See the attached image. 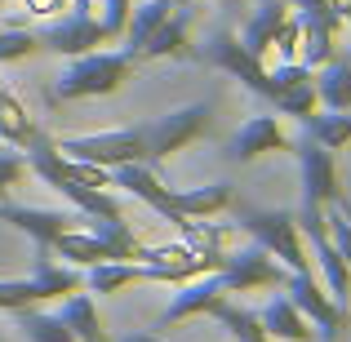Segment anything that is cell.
I'll list each match as a JSON object with an SVG mask.
<instances>
[{
    "mask_svg": "<svg viewBox=\"0 0 351 342\" xmlns=\"http://www.w3.org/2000/svg\"><path fill=\"white\" fill-rule=\"evenodd\" d=\"M112 187H125L134 200L152 205L160 218H169L173 227L182 218H214L232 205V182H209V187H187V191H173L156 178L152 164L134 160V164H116L112 169Z\"/></svg>",
    "mask_w": 351,
    "mask_h": 342,
    "instance_id": "1",
    "label": "cell"
},
{
    "mask_svg": "<svg viewBox=\"0 0 351 342\" xmlns=\"http://www.w3.org/2000/svg\"><path fill=\"white\" fill-rule=\"evenodd\" d=\"M138 67L134 49H89L76 53L71 67L58 76L53 85V103H76V98H98V94H116L129 80V71Z\"/></svg>",
    "mask_w": 351,
    "mask_h": 342,
    "instance_id": "2",
    "label": "cell"
},
{
    "mask_svg": "<svg viewBox=\"0 0 351 342\" xmlns=\"http://www.w3.org/2000/svg\"><path fill=\"white\" fill-rule=\"evenodd\" d=\"M236 214V227L254 236V245H263L276 262H285L289 271H307V254H302V231H298V214L289 209H254V205H227Z\"/></svg>",
    "mask_w": 351,
    "mask_h": 342,
    "instance_id": "3",
    "label": "cell"
},
{
    "mask_svg": "<svg viewBox=\"0 0 351 342\" xmlns=\"http://www.w3.org/2000/svg\"><path fill=\"white\" fill-rule=\"evenodd\" d=\"M85 289V276L76 267H58L49 245H36V271L27 280H0V311L18 307H40L49 298H67V293Z\"/></svg>",
    "mask_w": 351,
    "mask_h": 342,
    "instance_id": "4",
    "label": "cell"
},
{
    "mask_svg": "<svg viewBox=\"0 0 351 342\" xmlns=\"http://www.w3.org/2000/svg\"><path fill=\"white\" fill-rule=\"evenodd\" d=\"M214 129V107L209 103H191V107H178V112H165L156 120H143V138H147V164L160 169L165 160L182 151V147L200 143V138Z\"/></svg>",
    "mask_w": 351,
    "mask_h": 342,
    "instance_id": "5",
    "label": "cell"
},
{
    "mask_svg": "<svg viewBox=\"0 0 351 342\" xmlns=\"http://www.w3.org/2000/svg\"><path fill=\"white\" fill-rule=\"evenodd\" d=\"M191 62H205V67H214V71H227V76L240 80L249 94H258V98L271 103V71L263 67L258 53H249L245 45H240V36L232 27H218V32L191 53Z\"/></svg>",
    "mask_w": 351,
    "mask_h": 342,
    "instance_id": "6",
    "label": "cell"
},
{
    "mask_svg": "<svg viewBox=\"0 0 351 342\" xmlns=\"http://www.w3.org/2000/svg\"><path fill=\"white\" fill-rule=\"evenodd\" d=\"M62 156H76V160L103 164V169H116V164H147V138L143 125H125V129H107V134H71V138H53Z\"/></svg>",
    "mask_w": 351,
    "mask_h": 342,
    "instance_id": "7",
    "label": "cell"
},
{
    "mask_svg": "<svg viewBox=\"0 0 351 342\" xmlns=\"http://www.w3.org/2000/svg\"><path fill=\"white\" fill-rule=\"evenodd\" d=\"M289 151L298 156V173H302V209H325L334 200H343L338 187V160L325 143H316L311 134L293 138Z\"/></svg>",
    "mask_w": 351,
    "mask_h": 342,
    "instance_id": "8",
    "label": "cell"
},
{
    "mask_svg": "<svg viewBox=\"0 0 351 342\" xmlns=\"http://www.w3.org/2000/svg\"><path fill=\"white\" fill-rule=\"evenodd\" d=\"M40 49H53L62 58H76V53H89L98 45H107V32H103V18L94 14L89 0H71V14H62L58 23L40 27Z\"/></svg>",
    "mask_w": 351,
    "mask_h": 342,
    "instance_id": "9",
    "label": "cell"
},
{
    "mask_svg": "<svg viewBox=\"0 0 351 342\" xmlns=\"http://www.w3.org/2000/svg\"><path fill=\"white\" fill-rule=\"evenodd\" d=\"M218 276H223L227 293H254V289H280L289 267L276 262L263 245H245V249H232V254L223 258Z\"/></svg>",
    "mask_w": 351,
    "mask_h": 342,
    "instance_id": "10",
    "label": "cell"
},
{
    "mask_svg": "<svg viewBox=\"0 0 351 342\" xmlns=\"http://www.w3.org/2000/svg\"><path fill=\"white\" fill-rule=\"evenodd\" d=\"M280 289H285V298H289L293 307H298L302 316H307V325L316 329V334L325 338V342H329V338H338V334L347 329V311L338 307V302H334V298H329V293L316 284L311 267H307V271H289Z\"/></svg>",
    "mask_w": 351,
    "mask_h": 342,
    "instance_id": "11",
    "label": "cell"
},
{
    "mask_svg": "<svg viewBox=\"0 0 351 342\" xmlns=\"http://www.w3.org/2000/svg\"><path fill=\"white\" fill-rule=\"evenodd\" d=\"M0 223L18 227L23 236H32L36 245H53L62 231L89 227V214H80V209H40V205H9V200H0Z\"/></svg>",
    "mask_w": 351,
    "mask_h": 342,
    "instance_id": "12",
    "label": "cell"
},
{
    "mask_svg": "<svg viewBox=\"0 0 351 342\" xmlns=\"http://www.w3.org/2000/svg\"><path fill=\"white\" fill-rule=\"evenodd\" d=\"M227 298V284L218 271H205V276H191L182 280V289L173 293V302L156 316V329H169V325H182V320H196V316H209L218 302Z\"/></svg>",
    "mask_w": 351,
    "mask_h": 342,
    "instance_id": "13",
    "label": "cell"
},
{
    "mask_svg": "<svg viewBox=\"0 0 351 342\" xmlns=\"http://www.w3.org/2000/svg\"><path fill=\"white\" fill-rule=\"evenodd\" d=\"M271 103H276V112H285L293 120L316 112V71L307 62H280L271 71Z\"/></svg>",
    "mask_w": 351,
    "mask_h": 342,
    "instance_id": "14",
    "label": "cell"
},
{
    "mask_svg": "<svg viewBox=\"0 0 351 342\" xmlns=\"http://www.w3.org/2000/svg\"><path fill=\"white\" fill-rule=\"evenodd\" d=\"M298 231L311 236V249H316L320 267H325V280H329V289H334V298H347L351 293V267L325 231V209H298Z\"/></svg>",
    "mask_w": 351,
    "mask_h": 342,
    "instance_id": "15",
    "label": "cell"
},
{
    "mask_svg": "<svg viewBox=\"0 0 351 342\" xmlns=\"http://www.w3.org/2000/svg\"><path fill=\"white\" fill-rule=\"evenodd\" d=\"M285 147H289V138H285L280 120L276 116H254L227 138V160L249 164V160H258V156H267V151H285Z\"/></svg>",
    "mask_w": 351,
    "mask_h": 342,
    "instance_id": "16",
    "label": "cell"
},
{
    "mask_svg": "<svg viewBox=\"0 0 351 342\" xmlns=\"http://www.w3.org/2000/svg\"><path fill=\"white\" fill-rule=\"evenodd\" d=\"M347 18H338L334 9H298V27H302V62L311 71L320 67L325 58H334V45H338V32H343Z\"/></svg>",
    "mask_w": 351,
    "mask_h": 342,
    "instance_id": "17",
    "label": "cell"
},
{
    "mask_svg": "<svg viewBox=\"0 0 351 342\" xmlns=\"http://www.w3.org/2000/svg\"><path fill=\"white\" fill-rule=\"evenodd\" d=\"M187 27H191V9L187 5H173V14L147 36V45L138 49V58H191V40H187Z\"/></svg>",
    "mask_w": 351,
    "mask_h": 342,
    "instance_id": "18",
    "label": "cell"
},
{
    "mask_svg": "<svg viewBox=\"0 0 351 342\" xmlns=\"http://www.w3.org/2000/svg\"><path fill=\"white\" fill-rule=\"evenodd\" d=\"M316 98L334 112H351V53H334L316 67Z\"/></svg>",
    "mask_w": 351,
    "mask_h": 342,
    "instance_id": "19",
    "label": "cell"
},
{
    "mask_svg": "<svg viewBox=\"0 0 351 342\" xmlns=\"http://www.w3.org/2000/svg\"><path fill=\"white\" fill-rule=\"evenodd\" d=\"M289 14H293L289 0H267V5L245 23V32H240V45H245L249 53H258V58H263V53L276 45V32L285 27V18H289Z\"/></svg>",
    "mask_w": 351,
    "mask_h": 342,
    "instance_id": "20",
    "label": "cell"
},
{
    "mask_svg": "<svg viewBox=\"0 0 351 342\" xmlns=\"http://www.w3.org/2000/svg\"><path fill=\"white\" fill-rule=\"evenodd\" d=\"M45 187L67 196L71 205L89 218H120V196H112L107 187H89V182H76V178H53V182H45Z\"/></svg>",
    "mask_w": 351,
    "mask_h": 342,
    "instance_id": "21",
    "label": "cell"
},
{
    "mask_svg": "<svg viewBox=\"0 0 351 342\" xmlns=\"http://www.w3.org/2000/svg\"><path fill=\"white\" fill-rule=\"evenodd\" d=\"M258 320H263L267 338H280V342H311V325H307V316H302V311L293 307L285 293L267 302V307L258 311Z\"/></svg>",
    "mask_w": 351,
    "mask_h": 342,
    "instance_id": "22",
    "label": "cell"
},
{
    "mask_svg": "<svg viewBox=\"0 0 351 342\" xmlns=\"http://www.w3.org/2000/svg\"><path fill=\"white\" fill-rule=\"evenodd\" d=\"M14 325L23 329L27 342H76V334L67 329V320L58 311H40V307H18Z\"/></svg>",
    "mask_w": 351,
    "mask_h": 342,
    "instance_id": "23",
    "label": "cell"
},
{
    "mask_svg": "<svg viewBox=\"0 0 351 342\" xmlns=\"http://www.w3.org/2000/svg\"><path fill=\"white\" fill-rule=\"evenodd\" d=\"M58 316L67 320V329L76 334V342H112L107 329H103V320H98V311H94V302H89V293H80V289L67 293Z\"/></svg>",
    "mask_w": 351,
    "mask_h": 342,
    "instance_id": "24",
    "label": "cell"
},
{
    "mask_svg": "<svg viewBox=\"0 0 351 342\" xmlns=\"http://www.w3.org/2000/svg\"><path fill=\"white\" fill-rule=\"evenodd\" d=\"M173 5L178 0H143L138 9H129V23H125V49H143L147 45V36L156 32V27L165 23V18L173 14Z\"/></svg>",
    "mask_w": 351,
    "mask_h": 342,
    "instance_id": "25",
    "label": "cell"
},
{
    "mask_svg": "<svg viewBox=\"0 0 351 342\" xmlns=\"http://www.w3.org/2000/svg\"><path fill=\"white\" fill-rule=\"evenodd\" d=\"M209 316L232 334V342H271V338H267V329H263V320H258V311H249V307H236V302L223 298Z\"/></svg>",
    "mask_w": 351,
    "mask_h": 342,
    "instance_id": "26",
    "label": "cell"
},
{
    "mask_svg": "<svg viewBox=\"0 0 351 342\" xmlns=\"http://www.w3.org/2000/svg\"><path fill=\"white\" fill-rule=\"evenodd\" d=\"M302 129H307L316 143H325L329 151H343V147L351 143V112H307L302 116Z\"/></svg>",
    "mask_w": 351,
    "mask_h": 342,
    "instance_id": "27",
    "label": "cell"
},
{
    "mask_svg": "<svg viewBox=\"0 0 351 342\" xmlns=\"http://www.w3.org/2000/svg\"><path fill=\"white\" fill-rule=\"evenodd\" d=\"M36 134H40V129H36V120L27 116V107L18 103L14 94H5V89H0V143L27 147Z\"/></svg>",
    "mask_w": 351,
    "mask_h": 342,
    "instance_id": "28",
    "label": "cell"
},
{
    "mask_svg": "<svg viewBox=\"0 0 351 342\" xmlns=\"http://www.w3.org/2000/svg\"><path fill=\"white\" fill-rule=\"evenodd\" d=\"M143 280V262H129V258H112V262H94L85 276V284L94 293H116L125 289V284Z\"/></svg>",
    "mask_w": 351,
    "mask_h": 342,
    "instance_id": "29",
    "label": "cell"
},
{
    "mask_svg": "<svg viewBox=\"0 0 351 342\" xmlns=\"http://www.w3.org/2000/svg\"><path fill=\"white\" fill-rule=\"evenodd\" d=\"M325 231H329L334 249L347 258V267H351V205H343V200L325 205Z\"/></svg>",
    "mask_w": 351,
    "mask_h": 342,
    "instance_id": "30",
    "label": "cell"
},
{
    "mask_svg": "<svg viewBox=\"0 0 351 342\" xmlns=\"http://www.w3.org/2000/svg\"><path fill=\"white\" fill-rule=\"evenodd\" d=\"M40 49V36L27 32V27H0V62H18V58H32Z\"/></svg>",
    "mask_w": 351,
    "mask_h": 342,
    "instance_id": "31",
    "label": "cell"
},
{
    "mask_svg": "<svg viewBox=\"0 0 351 342\" xmlns=\"http://www.w3.org/2000/svg\"><path fill=\"white\" fill-rule=\"evenodd\" d=\"M27 173H32V169H27V151H18V147L0 143V200H5L9 191L18 187Z\"/></svg>",
    "mask_w": 351,
    "mask_h": 342,
    "instance_id": "32",
    "label": "cell"
},
{
    "mask_svg": "<svg viewBox=\"0 0 351 342\" xmlns=\"http://www.w3.org/2000/svg\"><path fill=\"white\" fill-rule=\"evenodd\" d=\"M298 45H302V27H298V14H289V18H285V27L276 32V45H271V49L280 53V62H293Z\"/></svg>",
    "mask_w": 351,
    "mask_h": 342,
    "instance_id": "33",
    "label": "cell"
},
{
    "mask_svg": "<svg viewBox=\"0 0 351 342\" xmlns=\"http://www.w3.org/2000/svg\"><path fill=\"white\" fill-rule=\"evenodd\" d=\"M298 9H334L338 18H351V0H289Z\"/></svg>",
    "mask_w": 351,
    "mask_h": 342,
    "instance_id": "34",
    "label": "cell"
},
{
    "mask_svg": "<svg viewBox=\"0 0 351 342\" xmlns=\"http://www.w3.org/2000/svg\"><path fill=\"white\" fill-rule=\"evenodd\" d=\"M62 5H67V0H27L32 14H53V9H62Z\"/></svg>",
    "mask_w": 351,
    "mask_h": 342,
    "instance_id": "35",
    "label": "cell"
},
{
    "mask_svg": "<svg viewBox=\"0 0 351 342\" xmlns=\"http://www.w3.org/2000/svg\"><path fill=\"white\" fill-rule=\"evenodd\" d=\"M120 342H165V338H156L152 329H129V334L120 338Z\"/></svg>",
    "mask_w": 351,
    "mask_h": 342,
    "instance_id": "36",
    "label": "cell"
},
{
    "mask_svg": "<svg viewBox=\"0 0 351 342\" xmlns=\"http://www.w3.org/2000/svg\"><path fill=\"white\" fill-rule=\"evenodd\" d=\"M0 342H9V338H5V334H0Z\"/></svg>",
    "mask_w": 351,
    "mask_h": 342,
    "instance_id": "37",
    "label": "cell"
},
{
    "mask_svg": "<svg viewBox=\"0 0 351 342\" xmlns=\"http://www.w3.org/2000/svg\"><path fill=\"white\" fill-rule=\"evenodd\" d=\"M311 342H316V338H311ZM320 342H325V338H320Z\"/></svg>",
    "mask_w": 351,
    "mask_h": 342,
    "instance_id": "38",
    "label": "cell"
}]
</instances>
